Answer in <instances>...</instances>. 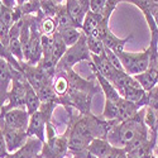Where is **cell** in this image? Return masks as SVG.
Here are the masks:
<instances>
[{"instance_id":"6da1fadb","label":"cell","mask_w":158,"mask_h":158,"mask_svg":"<svg viewBox=\"0 0 158 158\" xmlns=\"http://www.w3.org/2000/svg\"><path fill=\"white\" fill-rule=\"evenodd\" d=\"M87 62L91 63V55L87 48V38L86 34L82 33L78 42L72 47H69L58 64L56 66V70L66 71V70H73V66L78 62Z\"/></svg>"},{"instance_id":"7a4b0ae2","label":"cell","mask_w":158,"mask_h":158,"mask_svg":"<svg viewBox=\"0 0 158 158\" xmlns=\"http://www.w3.org/2000/svg\"><path fill=\"white\" fill-rule=\"evenodd\" d=\"M120 60L124 72L130 76H137L147 71L149 67V53L146 48L138 53H131V52H119L116 55Z\"/></svg>"},{"instance_id":"3957f363","label":"cell","mask_w":158,"mask_h":158,"mask_svg":"<svg viewBox=\"0 0 158 158\" xmlns=\"http://www.w3.org/2000/svg\"><path fill=\"white\" fill-rule=\"evenodd\" d=\"M20 69L22 72L24 73L25 78L28 80L29 85L37 91L38 89H41L46 85H51L52 80H53L55 72H49L44 69H42L41 66H32L27 62H20Z\"/></svg>"},{"instance_id":"277c9868","label":"cell","mask_w":158,"mask_h":158,"mask_svg":"<svg viewBox=\"0 0 158 158\" xmlns=\"http://www.w3.org/2000/svg\"><path fill=\"white\" fill-rule=\"evenodd\" d=\"M70 153L69 149V135L57 134L55 137L47 138L42 146L41 157L42 158H66Z\"/></svg>"},{"instance_id":"5b68a950","label":"cell","mask_w":158,"mask_h":158,"mask_svg":"<svg viewBox=\"0 0 158 158\" xmlns=\"http://www.w3.org/2000/svg\"><path fill=\"white\" fill-rule=\"evenodd\" d=\"M31 115L27 109H11L8 111L0 110V124L10 129L27 131Z\"/></svg>"},{"instance_id":"8992f818","label":"cell","mask_w":158,"mask_h":158,"mask_svg":"<svg viewBox=\"0 0 158 158\" xmlns=\"http://www.w3.org/2000/svg\"><path fill=\"white\" fill-rule=\"evenodd\" d=\"M0 130L3 131V135H4V139L6 143V149H8L9 154L19 151L29 139L27 131L10 129L3 124H0Z\"/></svg>"},{"instance_id":"52a82bcc","label":"cell","mask_w":158,"mask_h":158,"mask_svg":"<svg viewBox=\"0 0 158 158\" xmlns=\"http://www.w3.org/2000/svg\"><path fill=\"white\" fill-rule=\"evenodd\" d=\"M13 71L14 67L4 58H0V99L5 104L8 102V93L13 82Z\"/></svg>"},{"instance_id":"ba28073f","label":"cell","mask_w":158,"mask_h":158,"mask_svg":"<svg viewBox=\"0 0 158 158\" xmlns=\"http://www.w3.org/2000/svg\"><path fill=\"white\" fill-rule=\"evenodd\" d=\"M47 122L44 119V116L41 114V111H35L31 115L28 129H27V134L28 137H33L39 139L42 143L46 142V127Z\"/></svg>"},{"instance_id":"9c48e42d","label":"cell","mask_w":158,"mask_h":158,"mask_svg":"<svg viewBox=\"0 0 158 158\" xmlns=\"http://www.w3.org/2000/svg\"><path fill=\"white\" fill-rule=\"evenodd\" d=\"M64 3L75 23L80 25L82 29V23L85 20L87 11L90 10V0H67Z\"/></svg>"},{"instance_id":"30bf717a","label":"cell","mask_w":158,"mask_h":158,"mask_svg":"<svg viewBox=\"0 0 158 158\" xmlns=\"http://www.w3.org/2000/svg\"><path fill=\"white\" fill-rule=\"evenodd\" d=\"M42 146H43V143L39 139L29 137L28 142L25 143L19 151L9 154L6 158H37L41 154Z\"/></svg>"},{"instance_id":"8fae6325","label":"cell","mask_w":158,"mask_h":158,"mask_svg":"<svg viewBox=\"0 0 158 158\" xmlns=\"http://www.w3.org/2000/svg\"><path fill=\"white\" fill-rule=\"evenodd\" d=\"M91 62H93V66L95 67V70L109 81H111V78L114 77L116 71H120V70L115 69L114 66L106 60L105 56H94V55H91Z\"/></svg>"},{"instance_id":"7c38bea8","label":"cell","mask_w":158,"mask_h":158,"mask_svg":"<svg viewBox=\"0 0 158 158\" xmlns=\"http://www.w3.org/2000/svg\"><path fill=\"white\" fill-rule=\"evenodd\" d=\"M55 20H56V24H57V31H62V29H66V28H78V29H81L80 25H77L75 23V20L72 19V17L70 15L64 2H61V4L58 5Z\"/></svg>"},{"instance_id":"4fadbf2b","label":"cell","mask_w":158,"mask_h":158,"mask_svg":"<svg viewBox=\"0 0 158 158\" xmlns=\"http://www.w3.org/2000/svg\"><path fill=\"white\" fill-rule=\"evenodd\" d=\"M143 109L140 105L134 104V102H130L125 99H120L119 102H118V110H119V115H118V122L122 123L125 122L128 119H131L133 116H135L139 110Z\"/></svg>"},{"instance_id":"5bb4252c","label":"cell","mask_w":158,"mask_h":158,"mask_svg":"<svg viewBox=\"0 0 158 158\" xmlns=\"http://www.w3.org/2000/svg\"><path fill=\"white\" fill-rule=\"evenodd\" d=\"M135 80L138 81V84L140 85V87L148 93L153 87H156L158 85V69H151L148 67L147 71H144L140 75L133 76Z\"/></svg>"},{"instance_id":"9a60e30c","label":"cell","mask_w":158,"mask_h":158,"mask_svg":"<svg viewBox=\"0 0 158 158\" xmlns=\"http://www.w3.org/2000/svg\"><path fill=\"white\" fill-rule=\"evenodd\" d=\"M113 149V146L106 140L101 138H95L91 140V143L87 146V151L91 152L98 158H104L110 151Z\"/></svg>"},{"instance_id":"2e32d148","label":"cell","mask_w":158,"mask_h":158,"mask_svg":"<svg viewBox=\"0 0 158 158\" xmlns=\"http://www.w3.org/2000/svg\"><path fill=\"white\" fill-rule=\"evenodd\" d=\"M52 86H53V90H55L57 98H62L69 93L70 84H69V80L63 71H58V70L55 71L53 80H52Z\"/></svg>"},{"instance_id":"e0dca14e","label":"cell","mask_w":158,"mask_h":158,"mask_svg":"<svg viewBox=\"0 0 158 158\" xmlns=\"http://www.w3.org/2000/svg\"><path fill=\"white\" fill-rule=\"evenodd\" d=\"M67 46L64 44V42L62 41V38L58 32H56L53 34V49H52V57H51V63L52 66H56L58 64V62L61 61V58L63 57V55L66 53L67 51Z\"/></svg>"},{"instance_id":"ac0fdd59","label":"cell","mask_w":158,"mask_h":158,"mask_svg":"<svg viewBox=\"0 0 158 158\" xmlns=\"http://www.w3.org/2000/svg\"><path fill=\"white\" fill-rule=\"evenodd\" d=\"M102 20H104V17L102 15L95 14V13L89 10L86 17H85V20L82 23V32L86 35H90L91 33H94L99 28V25L102 23Z\"/></svg>"},{"instance_id":"d6986e66","label":"cell","mask_w":158,"mask_h":158,"mask_svg":"<svg viewBox=\"0 0 158 158\" xmlns=\"http://www.w3.org/2000/svg\"><path fill=\"white\" fill-rule=\"evenodd\" d=\"M41 104H42L41 99H39V96L37 95L34 89L28 82L27 84V93H25V108H27L28 114L32 115L33 113L38 111L39 108H41Z\"/></svg>"},{"instance_id":"ffe728a7","label":"cell","mask_w":158,"mask_h":158,"mask_svg":"<svg viewBox=\"0 0 158 158\" xmlns=\"http://www.w3.org/2000/svg\"><path fill=\"white\" fill-rule=\"evenodd\" d=\"M57 32L60 33L62 41L67 47H72L73 44H76L84 33L82 29H78V28H66V29L57 31Z\"/></svg>"},{"instance_id":"44dd1931","label":"cell","mask_w":158,"mask_h":158,"mask_svg":"<svg viewBox=\"0 0 158 158\" xmlns=\"http://www.w3.org/2000/svg\"><path fill=\"white\" fill-rule=\"evenodd\" d=\"M17 3L24 17L25 15H38L41 13V2H37V0H31V2L17 0Z\"/></svg>"},{"instance_id":"7402d4cb","label":"cell","mask_w":158,"mask_h":158,"mask_svg":"<svg viewBox=\"0 0 158 158\" xmlns=\"http://www.w3.org/2000/svg\"><path fill=\"white\" fill-rule=\"evenodd\" d=\"M39 31H41L42 35L46 37H52L57 32V24L53 18L44 17L43 13H41V19H39Z\"/></svg>"},{"instance_id":"603a6c76","label":"cell","mask_w":158,"mask_h":158,"mask_svg":"<svg viewBox=\"0 0 158 158\" xmlns=\"http://www.w3.org/2000/svg\"><path fill=\"white\" fill-rule=\"evenodd\" d=\"M87 38V48L90 51V55L94 56H105V46L101 39L94 38L91 35H86Z\"/></svg>"},{"instance_id":"cb8c5ba5","label":"cell","mask_w":158,"mask_h":158,"mask_svg":"<svg viewBox=\"0 0 158 158\" xmlns=\"http://www.w3.org/2000/svg\"><path fill=\"white\" fill-rule=\"evenodd\" d=\"M60 4L61 2H55V0H41V10L43 15L55 19Z\"/></svg>"},{"instance_id":"d4e9b609","label":"cell","mask_w":158,"mask_h":158,"mask_svg":"<svg viewBox=\"0 0 158 158\" xmlns=\"http://www.w3.org/2000/svg\"><path fill=\"white\" fill-rule=\"evenodd\" d=\"M58 101H47V102H42L41 108L38 111H41V114L44 116V119L47 123H52V115H53L55 109L58 106Z\"/></svg>"},{"instance_id":"484cf974","label":"cell","mask_w":158,"mask_h":158,"mask_svg":"<svg viewBox=\"0 0 158 158\" xmlns=\"http://www.w3.org/2000/svg\"><path fill=\"white\" fill-rule=\"evenodd\" d=\"M147 106L158 116V86L148 91V104Z\"/></svg>"},{"instance_id":"4316f807","label":"cell","mask_w":158,"mask_h":158,"mask_svg":"<svg viewBox=\"0 0 158 158\" xmlns=\"http://www.w3.org/2000/svg\"><path fill=\"white\" fill-rule=\"evenodd\" d=\"M9 32H10V28L0 19V43L5 48H8L9 46Z\"/></svg>"},{"instance_id":"83f0119b","label":"cell","mask_w":158,"mask_h":158,"mask_svg":"<svg viewBox=\"0 0 158 158\" xmlns=\"http://www.w3.org/2000/svg\"><path fill=\"white\" fill-rule=\"evenodd\" d=\"M72 158H98L95 157L91 152L87 151V148L81 149V151H75V152H70Z\"/></svg>"},{"instance_id":"f1b7e54d","label":"cell","mask_w":158,"mask_h":158,"mask_svg":"<svg viewBox=\"0 0 158 158\" xmlns=\"http://www.w3.org/2000/svg\"><path fill=\"white\" fill-rule=\"evenodd\" d=\"M9 156V152L6 149V143L3 135V131L0 130V158H6Z\"/></svg>"},{"instance_id":"f546056e","label":"cell","mask_w":158,"mask_h":158,"mask_svg":"<svg viewBox=\"0 0 158 158\" xmlns=\"http://www.w3.org/2000/svg\"><path fill=\"white\" fill-rule=\"evenodd\" d=\"M151 14L158 28V2H156V0H151Z\"/></svg>"},{"instance_id":"4dcf8cb0","label":"cell","mask_w":158,"mask_h":158,"mask_svg":"<svg viewBox=\"0 0 158 158\" xmlns=\"http://www.w3.org/2000/svg\"><path fill=\"white\" fill-rule=\"evenodd\" d=\"M118 152H119V148H115V147H113V149L105 156L104 158H116V156H118Z\"/></svg>"},{"instance_id":"1f68e13d","label":"cell","mask_w":158,"mask_h":158,"mask_svg":"<svg viewBox=\"0 0 158 158\" xmlns=\"http://www.w3.org/2000/svg\"><path fill=\"white\" fill-rule=\"evenodd\" d=\"M116 158H128V153L124 148H119V152H118Z\"/></svg>"},{"instance_id":"d6a6232c","label":"cell","mask_w":158,"mask_h":158,"mask_svg":"<svg viewBox=\"0 0 158 158\" xmlns=\"http://www.w3.org/2000/svg\"><path fill=\"white\" fill-rule=\"evenodd\" d=\"M153 154H154L156 158H158V146L154 147V149H153Z\"/></svg>"},{"instance_id":"836d02e7","label":"cell","mask_w":158,"mask_h":158,"mask_svg":"<svg viewBox=\"0 0 158 158\" xmlns=\"http://www.w3.org/2000/svg\"><path fill=\"white\" fill-rule=\"evenodd\" d=\"M4 106H5V102H4V101H3L2 99H0V110H2V109H3Z\"/></svg>"},{"instance_id":"e575fe53","label":"cell","mask_w":158,"mask_h":158,"mask_svg":"<svg viewBox=\"0 0 158 158\" xmlns=\"http://www.w3.org/2000/svg\"><path fill=\"white\" fill-rule=\"evenodd\" d=\"M151 158H156V157H154V154H153V156H152V157H151Z\"/></svg>"},{"instance_id":"d590c367","label":"cell","mask_w":158,"mask_h":158,"mask_svg":"<svg viewBox=\"0 0 158 158\" xmlns=\"http://www.w3.org/2000/svg\"><path fill=\"white\" fill-rule=\"evenodd\" d=\"M157 86H158V85H157Z\"/></svg>"}]
</instances>
